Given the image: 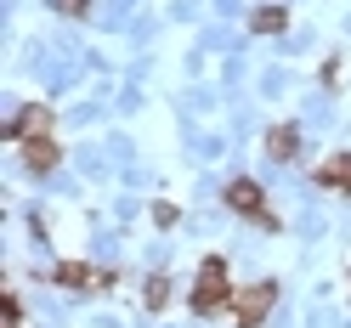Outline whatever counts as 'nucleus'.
I'll use <instances>...</instances> for the list:
<instances>
[{
	"mask_svg": "<svg viewBox=\"0 0 351 328\" xmlns=\"http://www.w3.org/2000/svg\"><path fill=\"white\" fill-rule=\"evenodd\" d=\"M232 283H227V260H204V266H199V283H193V312H204V317H215V312H227V305H232Z\"/></svg>",
	"mask_w": 351,
	"mask_h": 328,
	"instance_id": "nucleus-1",
	"label": "nucleus"
},
{
	"mask_svg": "<svg viewBox=\"0 0 351 328\" xmlns=\"http://www.w3.org/2000/svg\"><path fill=\"white\" fill-rule=\"evenodd\" d=\"M227 204H232L238 215H255L261 227H278V215L267 210V192H261V181H250V176H238V181H227Z\"/></svg>",
	"mask_w": 351,
	"mask_h": 328,
	"instance_id": "nucleus-2",
	"label": "nucleus"
},
{
	"mask_svg": "<svg viewBox=\"0 0 351 328\" xmlns=\"http://www.w3.org/2000/svg\"><path fill=\"white\" fill-rule=\"evenodd\" d=\"M272 305H278V283H250V289L232 294V317L244 323V328H255L261 317L272 312Z\"/></svg>",
	"mask_w": 351,
	"mask_h": 328,
	"instance_id": "nucleus-3",
	"label": "nucleus"
},
{
	"mask_svg": "<svg viewBox=\"0 0 351 328\" xmlns=\"http://www.w3.org/2000/svg\"><path fill=\"white\" fill-rule=\"evenodd\" d=\"M57 159H62V147H57L51 136H29V142H23V164L34 170V176H51Z\"/></svg>",
	"mask_w": 351,
	"mask_h": 328,
	"instance_id": "nucleus-4",
	"label": "nucleus"
},
{
	"mask_svg": "<svg viewBox=\"0 0 351 328\" xmlns=\"http://www.w3.org/2000/svg\"><path fill=\"white\" fill-rule=\"evenodd\" d=\"M295 153H300V130H295V125H272V130H267V159L289 164Z\"/></svg>",
	"mask_w": 351,
	"mask_h": 328,
	"instance_id": "nucleus-5",
	"label": "nucleus"
},
{
	"mask_svg": "<svg viewBox=\"0 0 351 328\" xmlns=\"http://www.w3.org/2000/svg\"><path fill=\"white\" fill-rule=\"evenodd\" d=\"M317 181H323V187H335V192H346V199H351V153H335L328 164H317Z\"/></svg>",
	"mask_w": 351,
	"mask_h": 328,
	"instance_id": "nucleus-6",
	"label": "nucleus"
},
{
	"mask_svg": "<svg viewBox=\"0 0 351 328\" xmlns=\"http://www.w3.org/2000/svg\"><path fill=\"white\" fill-rule=\"evenodd\" d=\"M12 136H17V142H29V136H51V114H46V108H23V114L12 119Z\"/></svg>",
	"mask_w": 351,
	"mask_h": 328,
	"instance_id": "nucleus-7",
	"label": "nucleus"
},
{
	"mask_svg": "<svg viewBox=\"0 0 351 328\" xmlns=\"http://www.w3.org/2000/svg\"><path fill=\"white\" fill-rule=\"evenodd\" d=\"M57 283H62V289H91V283H102L91 266H80V260H62V266H57Z\"/></svg>",
	"mask_w": 351,
	"mask_h": 328,
	"instance_id": "nucleus-8",
	"label": "nucleus"
},
{
	"mask_svg": "<svg viewBox=\"0 0 351 328\" xmlns=\"http://www.w3.org/2000/svg\"><path fill=\"white\" fill-rule=\"evenodd\" d=\"M283 23H289V12H283V6H261V12H250V29H255V34H283Z\"/></svg>",
	"mask_w": 351,
	"mask_h": 328,
	"instance_id": "nucleus-9",
	"label": "nucleus"
},
{
	"mask_svg": "<svg viewBox=\"0 0 351 328\" xmlns=\"http://www.w3.org/2000/svg\"><path fill=\"white\" fill-rule=\"evenodd\" d=\"M165 300H170V283L165 277H147V305H153V312H165Z\"/></svg>",
	"mask_w": 351,
	"mask_h": 328,
	"instance_id": "nucleus-10",
	"label": "nucleus"
},
{
	"mask_svg": "<svg viewBox=\"0 0 351 328\" xmlns=\"http://www.w3.org/2000/svg\"><path fill=\"white\" fill-rule=\"evenodd\" d=\"M57 12L62 17H85V12H91V0H57Z\"/></svg>",
	"mask_w": 351,
	"mask_h": 328,
	"instance_id": "nucleus-11",
	"label": "nucleus"
},
{
	"mask_svg": "<svg viewBox=\"0 0 351 328\" xmlns=\"http://www.w3.org/2000/svg\"><path fill=\"white\" fill-rule=\"evenodd\" d=\"M176 215H182L176 204H153V221H159V227H176Z\"/></svg>",
	"mask_w": 351,
	"mask_h": 328,
	"instance_id": "nucleus-12",
	"label": "nucleus"
}]
</instances>
